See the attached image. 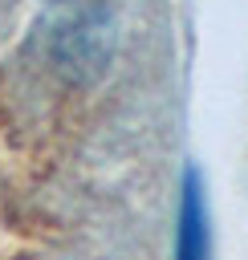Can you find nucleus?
Masks as SVG:
<instances>
[{"label": "nucleus", "instance_id": "obj_1", "mask_svg": "<svg viewBox=\"0 0 248 260\" xmlns=\"http://www.w3.org/2000/svg\"><path fill=\"white\" fill-rule=\"evenodd\" d=\"M199 207H195V195L187 199L183 207V244H179V260H199Z\"/></svg>", "mask_w": 248, "mask_h": 260}]
</instances>
